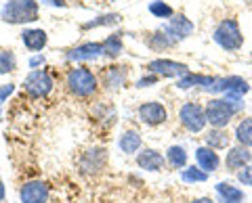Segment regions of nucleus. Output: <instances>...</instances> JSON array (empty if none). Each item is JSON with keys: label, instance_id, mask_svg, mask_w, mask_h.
Instances as JSON below:
<instances>
[{"label": "nucleus", "instance_id": "19", "mask_svg": "<svg viewBox=\"0 0 252 203\" xmlns=\"http://www.w3.org/2000/svg\"><path fill=\"white\" fill-rule=\"evenodd\" d=\"M152 13L158 15V17H172V9L168 4H164V2H154L152 4Z\"/></svg>", "mask_w": 252, "mask_h": 203}, {"label": "nucleus", "instance_id": "2", "mask_svg": "<svg viewBox=\"0 0 252 203\" xmlns=\"http://www.w3.org/2000/svg\"><path fill=\"white\" fill-rule=\"evenodd\" d=\"M215 42L220 46L223 51H240L244 44V36L240 32V25L235 19H225L219 23V27L215 29Z\"/></svg>", "mask_w": 252, "mask_h": 203}, {"label": "nucleus", "instance_id": "4", "mask_svg": "<svg viewBox=\"0 0 252 203\" xmlns=\"http://www.w3.org/2000/svg\"><path fill=\"white\" fill-rule=\"evenodd\" d=\"M149 72H154V74H160V76H187L189 74V69L187 65L183 63H177V61H168V59H158L154 61V63H149L147 65Z\"/></svg>", "mask_w": 252, "mask_h": 203}, {"label": "nucleus", "instance_id": "11", "mask_svg": "<svg viewBox=\"0 0 252 203\" xmlns=\"http://www.w3.org/2000/svg\"><path fill=\"white\" fill-rule=\"evenodd\" d=\"M137 161H139L141 168L149 170V172H158V170H162V166H164V157L154 149H145L143 153H139Z\"/></svg>", "mask_w": 252, "mask_h": 203}, {"label": "nucleus", "instance_id": "7", "mask_svg": "<svg viewBox=\"0 0 252 203\" xmlns=\"http://www.w3.org/2000/svg\"><path fill=\"white\" fill-rule=\"evenodd\" d=\"M49 189L44 182H28L21 189V201L23 203H46Z\"/></svg>", "mask_w": 252, "mask_h": 203}, {"label": "nucleus", "instance_id": "9", "mask_svg": "<svg viewBox=\"0 0 252 203\" xmlns=\"http://www.w3.org/2000/svg\"><path fill=\"white\" fill-rule=\"evenodd\" d=\"M195 159H198L200 168H202L204 172H217L219 163H220L219 155H217L215 151H212L210 147H200V149L195 151Z\"/></svg>", "mask_w": 252, "mask_h": 203}, {"label": "nucleus", "instance_id": "18", "mask_svg": "<svg viewBox=\"0 0 252 203\" xmlns=\"http://www.w3.org/2000/svg\"><path fill=\"white\" fill-rule=\"evenodd\" d=\"M23 42H26L30 49L38 51V49H42V46H44L46 36H44V32H30V34L23 36Z\"/></svg>", "mask_w": 252, "mask_h": 203}, {"label": "nucleus", "instance_id": "1", "mask_svg": "<svg viewBox=\"0 0 252 203\" xmlns=\"http://www.w3.org/2000/svg\"><path fill=\"white\" fill-rule=\"evenodd\" d=\"M240 101H229V99H212L206 107V120L210 126L215 128H225L231 122V118L240 111Z\"/></svg>", "mask_w": 252, "mask_h": 203}, {"label": "nucleus", "instance_id": "15", "mask_svg": "<svg viewBox=\"0 0 252 203\" xmlns=\"http://www.w3.org/2000/svg\"><path fill=\"white\" fill-rule=\"evenodd\" d=\"M120 147H122L124 153H135L141 147V136L137 134V132H126V134L122 136V140H120Z\"/></svg>", "mask_w": 252, "mask_h": 203}, {"label": "nucleus", "instance_id": "22", "mask_svg": "<svg viewBox=\"0 0 252 203\" xmlns=\"http://www.w3.org/2000/svg\"><path fill=\"white\" fill-rule=\"evenodd\" d=\"M0 199H2V184H0Z\"/></svg>", "mask_w": 252, "mask_h": 203}, {"label": "nucleus", "instance_id": "12", "mask_svg": "<svg viewBox=\"0 0 252 203\" xmlns=\"http://www.w3.org/2000/svg\"><path fill=\"white\" fill-rule=\"evenodd\" d=\"M168 32L172 34V38H187L189 34L193 32V23L189 19H185L183 15H177V17L172 19V23H170Z\"/></svg>", "mask_w": 252, "mask_h": 203}, {"label": "nucleus", "instance_id": "16", "mask_svg": "<svg viewBox=\"0 0 252 203\" xmlns=\"http://www.w3.org/2000/svg\"><path fill=\"white\" fill-rule=\"evenodd\" d=\"M168 163L172 168H183L187 163V153L183 147H170L168 149Z\"/></svg>", "mask_w": 252, "mask_h": 203}, {"label": "nucleus", "instance_id": "20", "mask_svg": "<svg viewBox=\"0 0 252 203\" xmlns=\"http://www.w3.org/2000/svg\"><path fill=\"white\" fill-rule=\"evenodd\" d=\"M238 180L242 184H246V186H252V163H248L246 168H242L238 172Z\"/></svg>", "mask_w": 252, "mask_h": 203}, {"label": "nucleus", "instance_id": "6", "mask_svg": "<svg viewBox=\"0 0 252 203\" xmlns=\"http://www.w3.org/2000/svg\"><path fill=\"white\" fill-rule=\"evenodd\" d=\"M252 161V153L248 151V147H233V149H229V153H227V157H225V166L227 170H242V168H246L248 163Z\"/></svg>", "mask_w": 252, "mask_h": 203}, {"label": "nucleus", "instance_id": "8", "mask_svg": "<svg viewBox=\"0 0 252 203\" xmlns=\"http://www.w3.org/2000/svg\"><path fill=\"white\" fill-rule=\"evenodd\" d=\"M248 90H250V86H248V82L244 80V77H240V76L227 77L225 95H227V99H229V101H240Z\"/></svg>", "mask_w": 252, "mask_h": 203}, {"label": "nucleus", "instance_id": "14", "mask_svg": "<svg viewBox=\"0 0 252 203\" xmlns=\"http://www.w3.org/2000/svg\"><path fill=\"white\" fill-rule=\"evenodd\" d=\"M235 138H238V143L242 147H252V118H246L238 124V128H235Z\"/></svg>", "mask_w": 252, "mask_h": 203}, {"label": "nucleus", "instance_id": "5", "mask_svg": "<svg viewBox=\"0 0 252 203\" xmlns=\"http://www.w3.org/2000/svg\"><path fill=\"white\" fill-rule=\"evenodd\" d=\"M139 118L149 126H158L166 122V109L160 103H145L139 107Z\"/></svg>", "mask_w": 252, "mask_h": 203}, {"label": "nucleus", "instance_id": "10", "mask_svg": "<svg viewBox=\"0 0 252 203\" xmlns=\"http://www.w3.org/2000/svg\"><path fill=\"white\" fill-rule=\"evenodd\" d=\"M215 191L219 195L220 203H242L244 201V193L238 189V186H231L227 182H219L215 186Z\"/></svg>", "mask_w": 252, "mask_h": 203}, {"label": "nucleus", "instance_id": "21", "mask_svg": "<svg viewBox=\"0 0 252 203\" xmlns=\"http://www.w3.org/2000/svg\"><path fill=\"white\" fill-rule=\"evenodd\" d=\"M191 203H215V201H212V199H206V197H204V199H195V201H191Z\"/></svg>", "mask_w": 252, "mask_h": 203}, {"label": "nucleus", "instance_id": "13", "mask_svg": "<svg viewBox=\"0 0 252 203\" xmlns=\"http://www.w3.org/2000/svg\"><path fill=\"white\" fill-rule=\"evenodd\" d=\"M206 145L210 149H227L229 147V132L223 128H215L206 136Z\"/></svg>", "mask_w": 252, "mask_h": 203}, {"label": "nucleus", "instance_id": "17", "mask_svg": "<svg viewBox=\"0 0 252 203\" xmlns=\"http://www.w3.org/2000/svg\"><path fill=\"white\" fill-rule=\"evenodd\" d=\"M181 178L185 182H204L208 178V172H204L202 168H187L181 172Z\"/></svg>", "mask_w": 252, "mask_h": 203}, {"label": "nucleus", "instance_id": "3", "mask_svg": "<svg viewBox=\"0 0 252 203\" xmlns=\"http://www.w3.org/2000/svg\"><path fill=\"white\" fill-rule=\"evenodd\" d=\"M181 124L189 132H200L208 124L206 120V109L198 103H185L181 107Z\"/></svg>", "mask_w": 252, "mask_h": 203}]
</instances>
